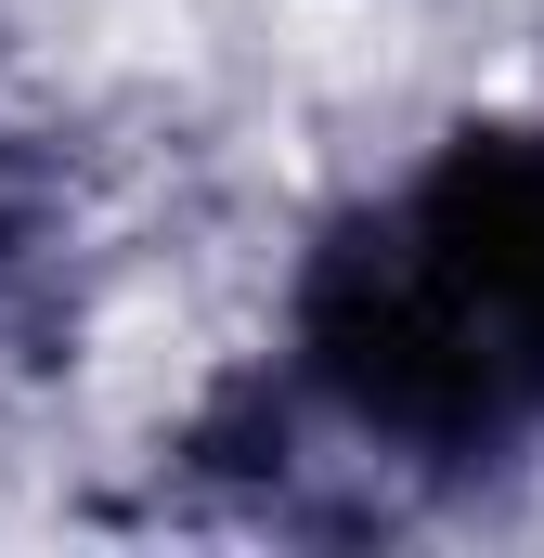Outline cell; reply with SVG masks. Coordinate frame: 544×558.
<instances>
[{
	"mask_svg": "<svg viewBox=\"0 0 544 558\" xmlns=\"http://www.w3.org/2000/svg\"><path fill=\"white\" fill-rule=\"evenodd\" d=\"M285 390L363 468L544 441V131H454L285 286Z\"/></svg>",
	"mask_w": 544,
	"mask_h": 558,
	"instance_id": "1",
	"label": "cell"
}]
</instances>
